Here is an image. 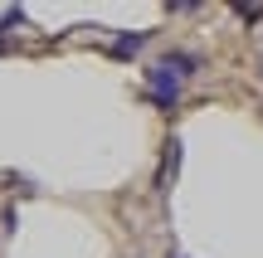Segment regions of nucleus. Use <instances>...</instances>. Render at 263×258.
Instances as JSON below:
<instances>
[{
	"instance_id": "f257e3e1",
	"label": "nucleus",
	"mask_w": 263,
	"mask_h": 258,
	"mask_svg": "<svg viewBox=\"0 0 263 258\" xmlns=\"http://www.w3.org/2000/svg\"><path fill=\"white\" fill-rule=\"evenodd\" d=\"M180 93H185V78H176L166 64H146V97L161 107V112H171V107H180Z\"/></svg>"
},
{
	"instance_id": "39448f33",
	"label": "nucleus",
	"mask_w": 263,
	"mask_h": 258,
	"mask_svg": "<svg viewBox=\"0 0 263 258\" xmlns=\"http://www.w3.org/2000/svg\"><path fill=\"white\" fill-rule=\"evenodd\" d=\"M15 224H20V214H15V210H5V214H0V229H5V234H15Z\"/></svg>"
},
{
	"instance_id": "7ed1b4c3",
	"label": "nucleus",
	"mask_w": 263,
	"mask_h": 258,
	"mask_svg": "<svg viewBox=\"0 0 263 258\" xmlns=\"http://www.w3.org/2000/svg\"><path fill=\"white\" fill-rule=\"evenodd\" d=\"M176 171H180V136H171V142H166V156H161V175H156L161 190L176 181Z\"/></svg>"
},
{
	"instance_id": "20e7f679",
	"label": "nucleus",
	"mask_w": 263,
	"mask_h": 258,
	"mask_svg": "<svg viewBox=\"0 0 263 258\" xmlns=\"http://www.w3.org/2000/svg\"><path fill=\"white\" fill-rule=\"evenodd\" d=\"M141 44H146V34H117V39H112V58H132V54H141Z\"/></svg>"
},
{
	"instance_id": "423d86ee",
	"label": "nucleus",
	"mask_w": 263,
	"mask_h": 258,
	"mask_svg": "<svg viewBox=\"0 0 263 258\" xmlns=\"http://www.w3.org/2000/svg\"><path fill=\"white\" fill-rule=\"evenodd\" d=\"M171 258H180V253H171Z\"/></svg>"
},
{
	"instance_id": "f03ea898",
	"label": "nucleus",
	"mask_w": 263,
	"mask_h": 258,
	"mask_svg": "<svg viewBox=\"0 0 263 258\" xmlns=\"http://www.w3.org/2000/svg\"><path fill=\"white\" fill-rule=\"evenodd\" d=\"M161 64H166V68H171V73H176V78H195L205 58H200V54H190V49H171V54L161 58Z\"/></svg>"
}]
</instances>
